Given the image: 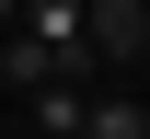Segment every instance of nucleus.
<instances>
[{
    "instance_id": "1",
    "label": "nucleus",
    "mask_w": 150,
    "mask_h": 139,
    "mask_svg": "<svg viewBox=\"0 0 150 139\" xmlns=\"http://www.w3.org/2000/svg\"><path fill=\"white\" fill-rule=\"evenodd\" d=\"M23 23H35V35H46V46H58L69 70L93 58V12H81V0H23Z\"/></svg>"
},
{
    "instance_id": "2",
    "label": "nucleus",
    "mask_w": 150,
    "mask_h": 139,
    "mask_svg": "<svg viewBox=\"0 0 150 139\" xmlns=\"http://www.w3.org/2000/svg\"><path fill=\"white\" fill-rule=\"evenodd\" d=\"M81 12H93V46L139 58V12H150V0H81Z\"/></svg>"
},
{
    "instance_id": "3",
    "label": "nucleus",
    "mask_w": 150,
    "mask_h": 139,
    "mask_svg": "<svg viewBox=\"0 0 150 139\" xmlns=\"http://www.w3.org/2000/svg\"><path fill=\"white\" fill-rule=\"evenodd\" d=\"M81 139H150L139 104H81Z\"/></svg>"
},
{
    "instance_id": "4",
    "label": "nucleus",
    "mask_w": 150,
    "mask_h": 139,
    "mask_svg": "<svg viewBox=\"0 0 150 139\" xmlns=\"http://www.w3.org/2000/svg\"><path fill=\"white\" fill-rule=\"evenodd\" d=\"M139 58H150V12H139Z\"/></svg>"
},
{
    "instance_id": "5",
    "label": "nucleus",
    "mask_w": 150,
    "mask_h": 139,
    "mask_svg": "<svg viewBox=\"0 0 150 139\" xmlns=\"http://www.w3.org/2000/svg\"><path fill=\"white\" fill-rule=\"evenodd\" d=\"M12 12H23V0H0V23H12Z\"/></svg>"
}]
</instances>
